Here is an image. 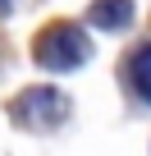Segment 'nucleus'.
<instances>
[{
	"mask_svg": "<svg viewBox=\"0 0 151 156\" xmlns=\"http://www.w3.org/2000/svg\"><path fill=\"white\" fill-rule=\"evenodd\" d=\"M32 55H37V64L41 69H55V73H69V69H78L87 55H92V41H87V32L78 28V23H50V28H41L37 32V41H32Z\"/></svg>",
	"mask_w": 151,
	"mask_h": 156,
	"instance_id": "obj_1",
	"label": "nucleus"
},
{
	"mask_svg": "<svg viewBox=\"0 0 151 156\" xmlns=\"http://www.w3.org/2000/svg\"><path fill=\"white\" fill-rule=\"evenodd\" d=\"M64 115H69V101H64V92H55V87H28V92L14 101V119H19L23 129H32V133H50Z\"/></svg>",
	"mask_w": 151,
	"mask_h": 156,
	"instance_id": "obj_2",
	"label": "nucleus"
},
{
	"mask_svg": "<svg viewBox=\"0 0 151 156\" xmlns=\"http://www.w3.org/2000/svg\"><path fill=\"white\" fill-rule=\"evenodd\" d=\"M87 19L96 28H105V32H119V28L133 23V0H92Z\"/></svg>",
	"mask_w": 151,
	"mask_h": 156,
	"instance_id": "obj_3",
	"label": "nucleus"
},
{
	"mask_svg": "<svg viewBox=\"0 0 151 156\" xmlns=\"http://www.w3.org/2000/svg\"><path fill=\"white\" fill-rule=\"evenodd\" d=\"M128 78L142 101H151V46H142L137 55H128Z\"/></svg>",
	"mask_w": 151,
	"mask_h": 156,
	"instance_id": "obj_4",
	"label": "nucleus"
},
{
	"mask_svg": "<svg viewBox=\"0 0 151 156\" xmlns=\"http://www.w3.org/2000/svg\"><path fill=\"white\" fill-rule=\"evenodd\" d=\"M9 9H14V0H0V14H9Z\"/></svg>",
	"mask_w": 151,
	"mask_h": 156,
	"instance_id": "obj_5",
	"label": "nucleus"
}]
</instances>
